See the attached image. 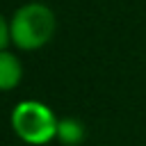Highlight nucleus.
<instances>
[{"label": "nucleus", "instance_id": "1", "mask_svg": "<svg viewBox=\"0 0 146 146\" xmlns=\"http://www.w3.org/2000/svg\"><path fill=\"white\" fill-rule=\"evenodd\" d=\"M11 46L18 50H39L57 32V16L46 2H25L9 16Z\"/></svg>", "mask_w": 146, "mask_h": 146}, {"label": "nucleus", "instance_id": "2", "mask_svg": "<svg viewBox=\"0 0 146 146\" xmlns=\"http://www.w3.org/2000/svg\"><path fill=\"white\" fill-rule=\"evenodd\" d=\"M11 130L14 135L30 144V146H43L52 139H57V125H59V119L55 116V112L41 103V100H34V98H25L21 103L14 105L11 110Z\"/></svg>", "mask_w": 146, "mask_h": 146}, {"label": "nucleus", "instance_id": "3", "mask_svg": "<svg viewBox=\"0 0 146 146\" xmlns=\"http://www.w3.org/2000/svg\"><path fill=\"white\" fill-rule=\"evenodd\" d=\"M23 80V64L11 50H0V89L11 91Z\"/></svg>", "mask_w": 146, "mask_h": 146}, {"label": "nucleus", "instance_id": "4", "mask_svg": "<svg viewBox=\"0 0 146 146\" xmlns=\"http://www.w3.org/2000/svg\"><path fill=\"white\" fill-rule=\"evenodd\" d=\"M87 137V130H84V123L78 121V119H59V125H57V141H62L64 146H80Z\"/></svg>", "mask_w": 146, "mask_h": 146}, {"label": "nucleus", "instance_id": "5", "mask_svg": "<svg viewBox=\"0 0 146 146\" xmlns=\"http://www.w3.org/2000/svg\"><path fill=\"white\" fill-rule=\"evenodd\" d=\"M11 46V30H9V16L0 18V50H9Z\"/></svg>", "mask_w": 146, "mask_h": 146}]
</instances>
